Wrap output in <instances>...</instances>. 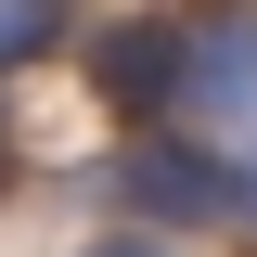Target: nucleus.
Segmentation results:
<instances>
[{
	"label": "nucleus",
	"mask_w": 257,
	"mask_h": 257,
	"mask_svg": "<svg viewBox=\"0 0 257 257\" xmlns=\"http://www.w3.org/2000/svg\"><path fill=\"white\" fill-rule=\"evenodd\" d=\"M231 193H244V167L206 155V142H180V128H142V142L116 155V206H128V231H155V244L219 231V219H231Z\"/></svg>",
	"instance_id": "nucleus-1"
},
{
	"label": "nucleus",
	"mask_w": 257,
	"mask_h": 257,
	"mask_svg": "<svg viewBox=\"0 0 257 257\" xmlns=\"http://www.w3.org/2000/svg\"><path fill=\"white\" fill-rule=\"evenodd\" d=\"M180 64H193V26H180V13H116V26L90 39V90L116 103L128 128H167V116H180Z\"/></svg>",
	"instance_id": "nucleus-2"
},
{
	"label": "nucleus",
	"mask_w": 257,
	"mask_h": 257,
	"mask_svg": "<svg viewBox=\"0 0 257 257\" xmlns=\"http://www.w3.org/2000/svg\"><path fill=\"white\" fill-rule=\"evenodd\" d=\"M77 257H180V244H155V231H103V244H77Z\"/></svg>",
	"instance_id": "nucleus-5"
},
{
	"label": "nucleus",
	"mask_w": 257,
	"mask_h": 257,
	"mask_svg": "<svg viewBox=\"0 0 257 257\" xmlns=\"http://www.w3.org/2000/svg\"><path fill=\"white\" fill-rule=\"evenodd\" d=\"M180 116L193 128H257V13H219V26H193V64H180Z\"/></svg>",
	"instance_id": "nucleus-3"
},
{
	"label": "nucleus",
	"mask_w": 257,
	"mask_h": 257,
	"mask_svg": "<svg viewBox=\"0 0 257 257\" xmlns=\"http://www.w3.org/2000/svg\"><path fill=\"white\" fill-rule=\"evenodd\" d=\"M231 219H257V167H244V193H231Z\"/></svg>",
	"instance_id": "nucleus-6"
},
{
	"label": "nucleus",
	"mask_w": 257,
	"mask_h": 257,
	"mask_svg": "<svg viewBox=\"0 0 257 257\" xmlns=\"http://www.w3.org/2000/svg\"><path fill=\"white\" fill-rule=\"evenodd\" d=\"M64 26H77L64 0H0V77H13V64H39V52H64Z\"/></svg>",
	"instance_id": "nucleus-4"
}]
</instances>
